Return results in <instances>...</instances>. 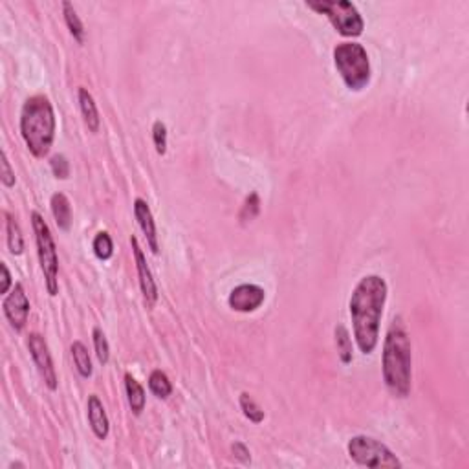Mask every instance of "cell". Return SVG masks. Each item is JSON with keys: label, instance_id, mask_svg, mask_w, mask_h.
Masks as SVG:
<instances>
[{"label": "cell", "instance_id": "3", "mask_svg": "<svg viewBox=\"0 0 469 469\" xmlns=\"http://www.w3.org/2000/svg\"><path fill=\"white\" fill-rule=\"evenodd\" d=\"M20 134L35 158H44L55 140V112L46 96L26 99L20 112Z\"/></svg>", "mask_w": 469, "mask_h": 469}, {"label": "cell", "instance_id": "1", "mask_svg": "<svg viewBox=\"0 0 469 469\" xmlns=\"http://www.w3.org/2000/svg\"><path fill=\"white\" fill-rule=\"evenodd\" d=\"M385 278L380 275H365L356 284L350 297V318L354 327V337L359 350L371 356L380 341V325L387 301Z\"/></svg>", "mask_w": 469, "mask_h": 469}, {"label": "cell", "instance_id": "18", "mask_svg": "<svg viewBox=\"0 0 469 469\" xmlns=\"http://www.w3.org/2000/svg\"><path fill=\"white\" fill-rule=\"evenodd\" d=\"M334 336H336L337 356H339V359H341L343 365H350L352 359H354L350 334H348V330L343 327V325H337L336 330H334Z\"/></svg>", "mask_w": 469, "mask_h": 469}, {"label": "cell", "instance_id": "13", "mask_svg": "<svg viewBox=\"0 0 469 469\" xmlns=\"http://www.w3.org/2000/svg\"><path fill=\"white\" fill-rule=\"evenodd\" d=\"M88 424H90V429L99 440H105L108 436V431H110V422H108L107 410L103 407L101 400H99L96 394L88 396Z\"/></svg>", "mask_w": 469, "mask_h": 469}, {"label": "cell", "instance_id": "17", "mask_svg": "<svg viewBox=\"0 0 469 469\" xmlns=\"http://www.w3.org/2000/svg\"><path fill=\"white\" fill-rule=\"evenodd\" d=\"M6 233H8V248L11 255H20L24 251V237L20 231L19 222L11 213L6 211Z\"/></svg>", "mask_w": 469, "mask_h": 469}, {"label": "cell", "instance_id": "20", "mask_svg": "<svg viewBox=\"0 0 469 469\" xmlns=\"http://www.w3.org/2000/svg\"><path fill=\"white\" fill-rule=\"evenodd\" d=\"M63 15H64V22H66V26H68L70 34H72L73 39L77 40V44H83L84 43V26H83V22H81V19H79L75 8H73L70 2H63Z\"/></svg>", "mask_w": 469, "mask_h": 469}, {"label": "cell", "instance_id": "7", "mask_svg": "<svg viewBox=\"0 0 469 469\" xmlns=\"http://www.w3.org/2000/svg\"><path fill=\"white\" fill-rule=\"evenodd\" d=\"M350 459L365 468H401L400 459L385 444L371 436H354L347 445Z\"/></svg>", "mask_w": 469, "mask_h": 469}, {"label": "cell", "instance_id": "26", "mask_svg": "<svg viewBox=\"0 0 469 469\" xmlns=\"http://www.w3.org/2000/svg\"><path fill=\"white\" fill-rule=\"evenodd\" d=\"M152 142H154V147H156V152L160 156H163L167 152V127L163 121H154L152 125Z\"/></svg>", "mask_w": 469, "mask_h": 469}, {"label": "cell", "instance_id": "19", "mask_svg": "<svg viewBox=\"0 0 469 469\" xmlns=\"http://www.w3.org/2000/svg\"><path fill=\"white\" fill-rule=\"evenodd\" d=\"M70 350H72L73 363H75V368L81 374V378L92 376V359H90V354H88V348L84 347V343L73 341Z\"/></svg>", "mask_w": 469, "mask_h": 469}, {"label": "cell", "instance_id": "14", "mask_svg": "<svg viewBox=\"0 0 469 469\" xmlns=\"http://www.w3.org/2000/svg\"><path fill=\"white\" fill-rule=\"evenodd\" d=\"M77 98H79V107H81V114H83L84 125H87L90 132H98L99 127H101V117H99L98 105L94 101L92 94L88 92L87 88L81 87L77 92Z\"/></svg>", "mask_w": 469, "mask_h": 469}, {"label": "cell", "instance_id": "24", "mask_svg": "<svg viewBox=\"0 0 469 469\" xmlns=\"http://www.w3.org/2000/svg\"><path fill=\"white\" fill-rule=\"evenodd\" d=\"M92 339H94V348H96V356H98L99 363L101 365H107L108 359H110V347H108L107 336L103 334L101 328H94L92 332Z\"/></svg>", "mask_w": 469, "mask_h": 469}, {"label": "cell", "instance_id": "15", "mask_svg": "<svg viewBox=\"0 0 469 469\" xmlns=\"http://www.w3.org/2000/svg\"><path fill=\"white\" fill-rule=\"evenodd\" d=\"M50 205H52V215H54L55 222H57L59 230L70 231V228H72V205H70V200L66 198V195L55 193L52 196Z\"/></svg>", "mask_w": 469, "mask_h": 469}, {"label": "cell", "instance_id": "10", "mask_svg": "<svg viewBox=\"0 0 469 469\" xmlns=\"http://www.w3.org/2000/svg\"><path fill=\"white\" fill-rule=\"evenodd\" d=\"M264 299H266V292L260 288L259 284H239L237 288L231 290L230 297H228V304L234 312L249 313L259 310L262 306Z\"/></svg>", "mask_w": 469, "mask_h": 469}, {"label": "cell", "instance_id": "6", "mask_svg": "<svg viewBox=\"0 0 469 469\" xmlns=\"http://www.w3.org/2000/svg\"><path fill=\"white\" fill-rule=\"evenodd\" d=\"M310 10L327 15L334 28L343 37H359L363 34L365 22L357 8L348 0H310L306 2Z\"/></svg>", "mask_w": 469, "mask_h": 469}, {"label": "cell", "instance_id": "11", "mask_svg": "<svg viewBox=\"0 0 469 469\" xmlns=\"http://www.w3.org/2000/svg\"><path fill=\"white\" fill-rule=\"evenodd\" d=\"M131 246L132 253H134V262H136L137 277H140V288L143 293V301L149 308H152L158 301V286L154 283V277H152V271L147 264L145 253H143L142 246L137 242L136 237H131Z\"/></svg>", "mask_w": 469, "mask_h": 469}, {"label": "cell", "instance_id": "30", "mask_svg": "<svg viewBox=\"0 0 469 469\" xmlns=\"http://www.w3.org/2000/svg\"><path fill=\"white\" fill-rule=\"evenodd\" d=\"M0 269H2V284H0V293H10V290L13 288V281H11V274L6 262H0Z\"/></svg>", "mask_w": 469, "mask_h": 469}, {"label": "cell", "instance_id": "2", "mask_svg": "<svg viewBox=\"0 0 469 469\" xmlns=\"http://www.w3.org/2000/svg\"><path fill=\"white\" fill-rule=\"evenodd\" d=\"M383 381L392 396L407 398L412 383V347L403 318H394L387 330L381 359Z\"/></svg>", "mask_w": 469, "mask_h": 469}, {"label": "cell", "instance_id": "9", "mask_svg": "<svg viewBox=\"0 0 469 469\" xmlns=\"http://www.w3.org/2000/svg\"><path fill=\"white\" fill-rule=\"evenodd\" d=\"M6 319L10 321L13 330L20 332L26 327L29 315V299L24 292V286L20 283H15L10 293L6 295L4 303H2Z\"/></svg>", "mask_w": 469, "mask_h": 469}, {"label": "cell", "instance_id": "16", "mask_svg": "<svg viewBox=\"0 0 469 469\" xmlns=\"http://www.w3.org/2000/svg\"><path fill=\"white\" fill-rule=\"evenodd\" d=\"M125 391H127V400L132 412L140 416L143 412V409H145V391L140 385V381L132 376V374H128V372L125 374Z\"/></svg>", "mask_w": 469, "mask_h": 469}, {"label": "cell", "instance_id": "21", "mask_svg": "<svg viewBox=\"0 0 469 469\" xmlns=\"http://www.w3.org/2000/svg\"><path fill=\"white\" fill-rule=\"evenodd\" d=\"M149 389L156 398L160 400H167L172 392V383L169 381L165 372L161 371H152L151 376H149Z\"/></svg>", "mask_w": 469, "mask_h": 469}, {"label": "cell", "instance_id": "25", "mask_svg": "<svg viewBox=\"0 0 469 469\" xmlns=\"http://www.w3.org/2000/svg\"><path fill=\"white\" fill-rule=\"evenodd\" d=\"M260 211V198L257 193H249L248 198L244 200V205H242V209H240L239 218L242 220V224L246 222H251V220L257 218Z\"/></svg>", "mask_w": 469, "mask_h": 469}, {"label": "cell", "instance_id": "22", "mask_svg": "<svg viewBox=\"0 0 469 469\" xmlns=\"http://www.w3.org/2000/svg\"><path fill=\"white\" fill-rule=\"evenodd\" d=\"M92 248L94 253H96V257H98L99 260H108L114 255V242L107 231H99V233L94 237Z\"/></svg>", "mask_w": 469, "mask_h": 469}, {"label": "cell", "instance_id": "8", "mask_svg": "<svg viewBox=\"0 0 469 469\" xmlns=\"http://www.w3.org/2000/svg\"><path fill=\"white\" fill-rule=\"evenodd\" d=\"M28 348L29 354L34 357V363L39 371L40 378L46 383L50 391H57V372H55L54 359H52V354L48 350V345L44 341V337L40 334L34 332L28 336Z\"/></svg>", "mask_w": 469, "mask_h": 469}, {"label": "cell", "instance_id": "23", "mask_svg": "<svg viewBox=\"0 0 469 469\" xmlns=\"http://www.w3.org/2000/svg\"><path fill=\"white\" fill-rule=\"evenodd\" d=\"M240 409L244 412V416L248 418L249 422H253V424H260L264 422V410L260 409L259 403L248 394V392H242L240 394Z\"/></svg>", "mask_w": 469, "mask_h": 469}, {"label": "cell", "instance_id": "12", "mask_svg": "<svg viewBox=\"0 0 469 469\" xmlns=\"http://www.w3.org/2000/svg\"><path fill=\"white\" fill-rule=\"evenodd\" d=\"M134 216H136L137 225L142 228L143 234H145L147 244H149L151 251L154 255H158L160 253V242H158L156 222H154L151 207H149V204L143 198H136L134 200Z\"/></svg>", "mask_w": 469, "mask_h": 469}, {"label": "cell", "instance_id": "4", "mask_svg": "<svg viewBox=\"0 0 469 469\" xmlns=\"http://www.w3.org/2000/svg\"><path fill=\"white\" fill-rule=\"evenodd\" d=\"M334 64L348 90L359 92L371 83V61L362 44L341 43L334 50Z\"/></svg>", "mask_w": 469, "mask_h": 469}, {"label": "cell", "instance_id": "29", "mask_svg": "<svg viewBox=\"0 0 469 469\" xmlns=\"http://www.w3.org/2000/svg\"><path fill=\"white\" fill-rule=\"evenodd\" d=\"M231 453L234 454V459L240 460V462H244V464H248L249 460H251L249 449L246 447V444H242V442H234V444L231 445Z\"/></svg>", "mask_w": 469, "mask_h": 469}, {"label": "cell", "instance_id": "27", "mask_svg": "<svg viewBox=\"0 0 469 469\" xmlns=\"http://www.w3.org/2000/svg\"><path fill=\"white\" fill-rule=\"evenodd\" d=\"M50 167H52V172H54V176L59 178V180H66L70 176V163L63 154H55L50 160Z\"/></svg>", "mask_w": 469, "mask_h": 469}, {"label": "cell", "instance_id": "5", "mask_svg": "<svg viewBox=\"0 0 469 469\" xmlns=\"http://www.w3.org/2000/svg\"><path fill=\"white\" fill-rule=\"evenodd\" d=\"M31 225H34L35 242H37V255H39L40 269L44 274V283L46 290L52 297L59 293V257L57 248H55V240L52 237L48 224L44 222L43 216L34 211L31 213Z\"/></svg>", "mask_w": 469, "mask_h": 469}, {"label": "cell", "instance_id": "28", "mask_svg": "<svg viewBox=\"0 0 469 469\" xmlns=\"http://www.w3.org/2000/svg\"><path fill=\"white\" fill-rule=\"evenodd\" d=\"M0 180L4 184V187H13L15 186V172L10 165V160L6 156V152H2V174H0Z\"/></svg>", "mask_w": 469, "mask_h": 469}]
</instances>
